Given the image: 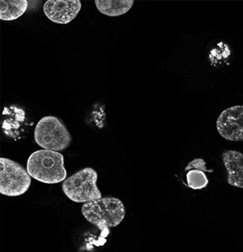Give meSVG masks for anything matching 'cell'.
<instances>
[{"instance_id": "3", "label": "cell", "mask_w": 243, "mask_h": 252, "mask_svg": "<svg viewBox=\"0 0 243 252\" xmlns=\"http://www.w3.org/2000/svg\"><path fill=\"white\" fill-rule=\"evenodd\" d=\"M34 138L42 149L59 152L69 148L72 141L65 124L55 116H44L39 121L34 129Z\"/></svg>"}, {"instance_id": "2", "label": "cell", "mask_w": 243, "mask_h": 252, "mask_svg": "<svg viewBox=\"0 0 243 252\" xmlns=\"http://www.w3.org/2000/svg\"><path fill=\"white\" fill-rule=\"evenodd\" d=\"M81 213L89 222L103 231L119 226L126 215V208L119 198L105 197L84 203Z\"/></svg>"}, {"instance_id": "7", "label": "cell", "mask_w": 243, "mask_h": 252, "mask_svg": "<svg viewBox=\"0 0 243 252\" xmlns=\"http://www.w3.org/2000/svg\"><path fill=\"white\" fill-rule=\"evenodd\" d=\"M81 7L80 0H48L43 5V12L54 23L67 24L77 17Z\"/></svg>"}, {"instance_id": "6", "label": "cell", "mask_w": 243, "mask_h": 252, "mask_svg": "<svg viewBox=\"0 0 243 252\" xmlns=\"http://www.w3.org/2000/svg\"><path fill=\"white\" fill-rule=\"evenodd\" d=\"M216 128L222 138L228 141H243V105L230 107L218 117Z\"/></svg>"}, {"instance_id": "5", "label": "cell", "mask_w": 243, "mask_h": 252, "mask_svg": "<svg viewBox=\"0 0 243 252\" xmlns=\"http://www.w3.org/2000/svg\"><path fill=\"white\" fill-rule=\"evenodd\" d=\"M31 184V177L17 161L0 158V193L7 197L25 194Z\"/></svg>"}, {"instance_id": "9", "label": "cell", "mask_w": 243, "mask_h": 252, "mask_svg": "<svg viewBox=\"0 0 243 252\" xmlns=\"http://www.w3.org/2000/svg\"><path fill=\"white\" fill-rule=\"evenodd\" d=\"M133 0H96L95 5L102 14L117 17L126 14L132 8Z\"/></svg>"}, {"instance_id": "4", "label": "cell", "mask_w": 243, "mask_h": 252, "mask_svg": "<svg viewBox=\"0 0 243 252\" xmlns=\"http://www.w3.org/2000/svg\"><path fill=\"white\" fill-rule=\"evenodd\" d=\"M97 180V172L92 167H85L66 178L62 184V190L74 203H88L102 197Z\"/></svg>"}, {"instance_id": "11", "label": "cell", "mask_w": 243, "mask_h": 252, "mask_svg": "<svg viewBox=\"0 0 243 252\" xmlns=\"http://www.w3.org/2000/svg\"><path fill=\"white\" fill-rule=\"evenodd\" d=\"M187 186L194 190L205 188L209 183L205 172L199 169H191L186 172Z\"/></svg>"}, {"instance_id": "8", "label": "cell", "mask_w": 243, "mask_h": 252, "mask_svg": "<svg viewBox=\"0 0 243 252\" xmlns=\"http://www.w3.org/2000/svg\"><path fill=\"white\" fill-rule=\"evenodd\" d=\"M222 159L227 171L229 185L243 189V154L235 150H225Z\"/></svg>"}, {"instance_id": "1", "label": "cell", "mask_w": 243, "mask_h": 252, "mask_svg": "<svg viewBox=\"0 0 243 252\" xmlns=\"http://www.w3.org/2000/svg\"><path fill=\"white\" fill-rule=\"evenodd\" d=\"M27 170L32 179L46 184L61 183L67 176L64 156L60 152L46 149L36 151L30 155Z\"/></svg>"}, {"instance_id": "10", "label": "cell", "mask_w": 243, "mask_h": 252, "mask_svg": "<svg viewBox=\"0 0 243 252\" xmlns=\"http://www.w3.org/2000/svg\"><path fill=\"white\" fill-rule=\"evenodd\" d=\"M27 0H1L0 1V19L10 22L23 16L28 8Z\"/></svg>"}, {"instance_id": "12", "label": "cell", "mask_w": 243, "mask_h": 252, "mask_svg": "<svg viewBox=\"0 0 243 252\" xmlns=\"http://www.w3.org/2000/svg\"><path fill=\"white\" fill-rule=\"evenodd\" d=\"M191 169H199V170H203L205 173H207V172L208 173H213V170H208L207 168L206 162L202 158H196V159L190 161L188 165L185 167V172L191 170Z\"/></svg>"}]
</instances>
